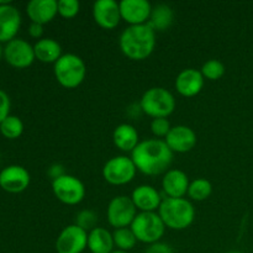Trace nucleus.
I'll return each mask as SVG.
<instances>
[{"mask_svg":"<svg viewBox=\"0 0 253 253\" xmlns=\"http://www.w3.org/2000/svg\"><path fill=\"white\" fill-rule=\"evenodd\" d=\"M173 151L166 141L148 138L141 141L131 152V158L137 170L146 175H160L169 170L173 162Z\"/></svg>","mask_w":253,"mask_h":253,"instance_id":"1","label":"nucleus"},{"mask_svg":"<svg viewBox=\"0 0 253 253\" xmlns=\"http://www.w3.org/2000/svg\"><path fill=\"white\" fill-rule=\"evenodd\" d=\"M119 44L127 58L143 61L156 47V31L148 24L130 25L120 35Z\"/></svg>","mask_w":253,"mask_h":253,"instance_id":"2","label":"nucleus"},{"mask_svg":"<svg viewBox=\"0 0 253 253\" xmlns=\"http://www.w3.org/2000/svg\"><path fill=\"white\" fill-rule=\"evenodd\" d=\"M166 227L172 230H185L195 219V209L185 198H165L158 209Z\"/></svg>","mask_w":253,"mask_h":253,"instance_id":"3","label":"nucleus"},{"mask_svg":"<svg viewBox=\"0 0 253 253\" xmlns=\"http://www.w3.org/2000/svg\"><path fill=\"white\" fill-rule=\"evenodd\" d=\"M54 77L62 86L74 89L81 85L86 76V67L83 59L74 53L62 54L54 63Z\"/></svg>","mask_w":253,"mask_h":253,"instance_id":"4","label":"nucleus"},{"mask_svg":"<svg viewBox=\"0 0 253 253\" xmlns=\"http://www.w3.org/2000/svg\"><path fill=\"white\" fill-rule=\"evenodd\" d=\"M140 106L142 113L151 118H168L175 109V98L166 88L153 86L143 93Z\"/></svg>","mask_w":253,"mask_h":253,"instance_id":"5","label":"nucleus"},{"mask_svg":"<svg viewBox=\"0 0 253 253\" xmlns=\"http://www.w3.org/2000/svg\"><path fill=\"white\" fill-rule=\"evenodd\" d=\"M130 227L137 241L147 245L160 242L166 231V225L158 212H138Z\"/></svg>","mask_w":253,"mask_h":253,"instance_id":"6","label":"nucleus"},{"mask_svg":"<svg viewBox=\"0 0 253 253\" xmlns=\"http://www.w3.org/2000/svg\"><path fill=\"white\" fill-rule=\"evenodd\" d=\"M137 168L132 158L127 156H115L103 167V177L113 185H124L132 182Z\"/></svg>","mask_w":253,"mask_h":253,"instance_id":"7","label":"nucleus"},{"mask_svg":"<svg viewBox=\"0 0 253 253\" xmlns=\"http://www.w3.org/2000/svg\"><path fill=\"white\" fill-rule=\"evenodd\" d=\"M136 215H137V209L131 197H127V195H118L113 198L106 210L109 224L115 227V230L130 227Z\"/></svg>","mask_w":253,"mask_h":253,"instance_id":"8","label":"nucleus"},{"mask_svg":"<svg viewBox=\"0 0 253 253\" xmlns=\"http://www.w3.org/2000/svg\"><path fill=\"white\" fill-rule=\"evenodd\" d=\"M52 190L57 199L66 205H77L85 197V187L79 178L64 174L52 180Z\"/></svg>","mask_w":253,"mask_h":253,"instance_id":"9","label":"nucleus"},{"mask_svg":"<svg viewBox=\"0 0 253 253\" xmlns=\"http://www.w3.org/2000/svg\"><path fill=\"white\" fill-rule=\"evenodd\" d=\"M88 247V232L77 225L64 227L56 240L57 253H82Z\"/></svg>","mask_w":253,"mask_h":253,"instance_id":"10","label":"nucleus"},{"mask_svg":"<svg viewBox=\"0 0 253 253\" xmlns=\"http://www.w3.org/2000/svg\"><path fill=\"white\" fill-rule=\"evenodd\" d=\"M4 56L7 63L16 68H26L36 58L34 46L22 39H14L7 42L4 48Z\"/></svg>","mask_w":253,"mask_h":253,"instance_id":"11","label":"nucleus"},{"mask_svg":"<svg viewBox=\"0 0 253 253\" xmlns=\"http://www.w3.org/2000/svg\"><path fill=\"white\" fill-rule=\"evenodd\" d=\"M93 17L103 29H115L121 20L120 4L115 0H98L93 5Z\"/></svg>","mask_w":253,"mask_h":253,"instance_id":"12","label":"nucleus"},{"mask_svg":"<svg viewBox=\"0 0 253 253\" xmlns=\"http://www.w3.org/2000/svg\"><path fill=\"white\" fill-rule=\"evenodd\" d=\"M30 173L19 165L5 167L0 172V187L9 193H21L29 187Z\"/></svg>","mask_w":253,"mask_h":253,"instance_id":"13","label":"nucleus"},{"mask_svg":"<svg viewBox=\"0 0 253 253\" xmlns=\"http://www.w3.org/2000/svg\"><path fill=\"white\" fill-rule=\"evenodd\" d=\"M21 25L20 11L9 1H0V42L15 39Z\"/></svg>","mask_w":253,"mask_h":253,"instance_id":"14","label":"nucleus"},{"mask_svg":"<svg viewBox=\"0 0 253 253\" xmlns=\"http://www.w3.org/2000/svg\"><path fill=\"white\" fill-rule=\"evenodd\" d=\"M197 140V133L193 128L185 125H177L170 128L165 141L173 153H185L195 147Z\"/></svg>","mask_w":253,"mask_h":253,"instance_id":"15","label":"nucleus"},{"mask_svg":"<svg viewBox=\"0 0 253 253\" xmlns=\"http://www.w3.org/2000/svg\"><path fill=\"white\" fill-rule=\"evenodd\" d=\"M120 4L121 19L130 25L147 24L150 20L152 5L147 0H123Z\"/></svg>","mask_w":253,"mask_h":253,"instance_id":"16","label":"nucleus"},{"mask_svg":"<svg viewBox=\"0 0 253 253\" xmlns=\"http://www.w3.org/2000/svg\"><path fill=\"white\" fill-rule=\"evenodd\" d=\"M133 204L136 209L141 212H156V210L160 209L162 204V197L160 192L152 185L142 184L135 188L131 194Z\"/></svg>","mask_w":253,"mask_h":253,"instance_id":"17","label":"nucleus"},{"mask_svg":"<svg viewBox=\"0 0 253 253\" xmlns=\"http://www.w3.org/2000/svg\"><path fill=\"white\" fill-rule=\"evenodd\" d=\"M204 79L200 71L194 68L183 69L175 79V89L180 95L192 98L202 91L204 86Z\"/></svg>","mask_w":253,"mask_h":253,"instance_id":"18","label":"nucleus"},{"mask_svg":"<svg viewBox=\"0 0 253 253\" xmlns=\"http://www.w3.org/2000/svg\"><path fill=\"white\" fill-rule=\"evenodd\" d=\"M189 184L187 173L180 169H169L163 175L162 188L167 198H184L188 194Z\"/></svg>","mask_w":253,"mask_h":253,"instance_id":"19","label":"nucleus"},{"mask_svg":"<svg viewBox=\"0 0 253 253\" xmlns=\"http://www.w3.org/2000/svg\"><path fill=\"white\" fill-rule=\"evenodd\" d=\"M26 11L32 22L44 25L52 21L58 14V1L56 0H31Z\"/></svg>","mask_w":253,"mask_h":253,"instance_id":"20","label":"nucleus"},{"mask_svg":"<svg viewBox=\"0 0 253 253\" xmlns=\"http://www.w3.org/2000/svg\"><path fill=\"white\" fill-rule=\"evenodd\" d=\"M113 141L114 145L124 152H132L140 143L137 130L130 124H121L116 126L113 132Z\"/></svg>","mask_w":253,"mask_h":253,"instance_id":"21","label":"nucleus"},{"mask_svg":"<svg viewBox=\"0 0 253 253\" xmlns=\"http://www.w3.org/2000/svg\"><path fill=\"white\" fill-rule=\"evenodd\" d=\"M114 237L105 227H95L88 234V249L91 253H111L114 251Z\"/></svg>","mask_w":253,"mask_h":253,"instance_id":"22","label":"nucleus"},{"mask_svg":"<svg viewBox=\"0 0 253 253\" xmlns=\"http://www.w3.org/2000/svg\"><path fill=\"white\" fill-rule=\"evenodd\" d=\"M35 56L43 63H56L62 57V47L53 39H40L35 43Z\"/></svg>","mask_w":253,"mask_h":253,"instance_id":"23","label":"nucleus"},{"mask_svg":"<svg viewBox=\"0 0 253 253\" xmlns=\"http://www.w3.org/2000/svg\"><path fill=\"white\" fill-rule=\"evenodd\" d=\"M174 20V11L167 4H157L152 7L147 24L155 31H166L169 29Z\"/></svg>","mask_w":253,"mask_h":253,"instance_id":"24","label":"nucleus"},{"mask_svg":"<svg viewBox=\"0 0 253 253\" xmlns=\"http://www.w3.org/2000/svg\"><path fill=\"white\" fill-rule=\"evenodd\" d=\"M114 237V245L118 247L119 251L128 252L136 246L137 244V239H136L135 234L131 230V227H123V229H116L113 232Z\"/></svg>","mask_w":253,"mask_h":253,"instance_id":"25","label":"nucleus"},{"mask_svg":"<svg viewBox=\"0 0 253 253\" xmlns=\"http://www.w3.org/2000/svg\"><path fill=\"white\" fill-rule=\"evenodd\" d=\"M211 183L205 178H198V179L190 182L189 189H188V195L190 199L195 200V202H204L211 195Z\"/></svg>","mask_w":253,"mask_h":253,"instance_id":"26","label":"nucleus"},{"mask_svg":"<svg viewBox=\"0 0 253 253\" xmlns=\"http://www.w3.org/2000/svg\"><path fill=\"white\" fill-rule=\"evenodd\" d=\"M24 131V124L21 119L15 115H9L0 123V132L6 138H17Z\"/></svg>","mask_w":253,"mask_h":253,"instance_id":"27","label":"nucleus"},{"mask_svg":"<svg viewBox=\"0 0 253 253\" xmlns=\"http://www.w3.org/2000/svg\"><path fill=\"white\" fill-rule=\"evenodd\" d=\"M74 225H77L89 234L91 230L98 227V215L93 210H82L76 215Z\"/></svg>","mask_w":253,"mask_h":253,"instance_id":"28","label":"nucleus"},{"mask_svg":"<svg viewBox=\"0 0 253 253\" xmlns=\"http://www.w3.org/2000/svg\"><path fill=\"white\" fill-rule=\"evenodd\" d=\"M202 74L209 81H217L225 74V66L219 59H209L202 67Z\"/></svg>","mask_w":253,"mask_h":253,"instance_id":"29","label":"nucleus"},{"mask_svg":"<svg viewBox=\"0 0 253 253\" xmlns=\"http://www.w3.org/2000/svg\"><path fill=\"white\" fill-rule=\"evenodd\" d=\"M81 9V4L78 0H59L58 1V14L66 19H72L76 16Z\"/></svg>","mask_w":253,"mask_h":253,"instance_id":"30","label":"nucleus"},{"mask_svg":"<svg viewBox=\"0 0 253 253\" xmlns=\"http://www.w3.org/2000/svg\"><path fill=\"white\" fill-rule=\"evenodd\" d=\"M170 128H172V126H170L167 118L153 119L152 123H151V131L156 137H166Z\"/></svg>","mask_w":253,"mask_h":253,"instance_id":"31","label":"nucleus"},{"mask_svg":"<svg viewBox=\"0 0 253 253\" xmlns=\"http://www.w3.org/2000/svg\"><path fill=\"white\" fill-rule=\"evenodd\" d=\"M10 99L4 90H0V123L9 116Z\"/></svg>","mask_w":253,"mask_h":253,"instance_id":"32","label":"nucleus"},{"mask_svg":"<svg viewBox=\"0 0 253 253\" xmlns=\"http://www.w3.org/2000/svg\"><path fill=\"white\" fill-rule=\"evenodd\" d=\"M145 253H177L169 245L165 244V242H156V244L150 245L146 249Z\"/></svg>","mask_w":253,"mask_h":253,"instance_id":"33","label":"nucleus"},{"mask_svg":"<svg viewBox=\"0 0 253 253\" xmlns=\"http://www.w3.org/2000/svg\"><path fill=\"white\" fill-rule=\"evenodd\" d=\"M64 174H66V173H64L63 166L59 165V163L52 165L51 167L48 168V175L52 178V180L57 179V178L62 177V175H64Z\"/></svg>","mask_w":253,"mask_h":253,"instance_id":"34","label":"nucleus"},{"mask_svg":"<svg viewBox=\"0 0 253 253\" xmlns=\"http://www.w3.org/2000/svg\"><path fill=\"white\" fill-rule=\"evenodd\" d=\"M29 34L31 35V37L34 39H40L43 34V25L36 24V22H31L29 27Z\"/></svg>","mask_w":253,"mask_h":253,"instance_id":"35","label":"nucleus"},{"mask_svg":"<svg viewBox=\"0 0 253 253\" xmlns=\"http://www.w3.org/2000/svg\"><path fill=\"white\" fill-rule=\"evenodd\" d=\"M111 253H128V252H124V251H119V250H116V251H113Z\"/></svg>","mask_w":253,"mask_h":253,"instance_id":"36","label":"nucleus"},{"mask_svg":"<svg viewBox=\"0 0 253 253\" xmlns=\"http://www.w3.org/2000/svg\"><path fill=\"white\" fill-rule=\"evenodd\" d=\"M226 253H242L241 251H229V252H226Z\"/></svg>","mask_w":253,"mask_h":253,"instance_id":"37","label":"nucleus"},{"mask_svg":"<svg viewBox=\"0 0 253 253\" xmlns=\"http://www.w3.org/2000/svg\"><path fill=\"white\" fill-rule=\"evenodd\" d=\"M1 54H2V47L0 46V57H1Z\"/></svg>","mask_w":253,"mask_h":253,"instance_id":"38","label":"nucleus"}]
</instances>
